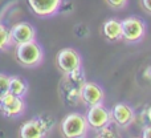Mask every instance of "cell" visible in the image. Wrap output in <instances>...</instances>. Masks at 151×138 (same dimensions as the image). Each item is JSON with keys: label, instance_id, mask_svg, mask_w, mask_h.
I'll return each mask as SVG.
<instances>
[{"label": "cell", "instance_id": "10", "mask_svg": "<svg viewBox=\"0 0 151 138\" xmlns=\"http://www.w3.org/2000/svg\"><path fill=\"white\" fill-rule=\"evenodd\" d=\"M31 11L39 17H52L57 15L64 0H27Z\"/></svg>", "mask_w": 151, "mask_h": 138}, {"label": "cell", "instance_id": "4", "mask_svg": "<svg viewBox=\"0 0 151 138\" xmlns=\"http://www.w3.org/2000/svg\"><path fill=\"white\" fill-rule=\"evenodd\" d=\"M122 21V40L127 44H138L146 36V21L137 16H129Z\"/></svg>", "mask_w": 151, "mask_h": 138}, {"label": "cell", "instance_id": "6", "mask_svg": "<svg viewBox=\"0 0 151 138\" xmlns=\"http://www.w3.org/2000/svg\"><path fill=\"white\" fill-rule=\"evenodd\" d=\"M56 64L63 74H69L82 68V59L80 53L73 48H63L56 56Z\"/></svg>", "mask_w": 151, "mask_h": 138}, {"label": "cell", "instance_id": "3", "mask_svg": "<svg viewBox=\"0 0 151 138\" xmlns=\"http://www.w3.org/2000/svg\"><path fill=\"white\" fill-rule=\"evenodd\" d=\"M55 126V120L49 116H39L28 120L20 126L21 138H44Z\"/></svg>", "mask_w": 151, "mask_h": 138}, {"label": "cell", "instance_id": "11", "mask_svg": "<svg viewBox=\"0 0 151 138\" xmlns=\"http://www.w3.org/2000/svg\"><path fill=\"white\" fill-rule=\"evenodd\" d=\"M9 33L12 44L15 47L19 44H24V43L36 40V28L27 21H20V23L13 24L9 28Z\"/></svg>", "mask_w": 151, "mask_h": 138}, {"label": "cell", "instance_id": "1", "mask_svg": "<svg viewBox=\"0 0 151 138\" xmlns=\"http://www.w3.org/2000/svg\"><path fill=\"white\" fill-rule=\"evenodd\" d=\"M15 59L17 64H20L24 68H37L44 61V51L36 40H32V41L16 45Z\"/></svg>", "mask_w": 151, "mask_h": 138}, {"label": "cell", "instance_id": "13", "mask_svg": "<svg viewBox=\"0 0 151 138\" xmlns=\"http://www.w3.org/2000/svg\"><path fill=\"white\" fill-rule=\"evenodd\" d=\"M29 90V84L20 76H11L9 77V88L8 93L17 97H25Z\"/></svg>", "mask_w": 151, "mask_h": 138}, {"label": "cell", "instance_id": "14", "mask_svg": "<svg viewBox=\"0 0 151 138\" xmlns=\"http://www.w3.org/2000/svg\"><path fill=\"white\" fill-rule=\"evenodd\" d=\"M9 47H13L12 40H11L9 28L4 24H0V52L7 51Z\"/></svg>", "mask_w": 151, "mask_h": 138}, {"label": "cell", "instance_id": "9", "mask_svg": "<svg viewBox=\"0 0 151 138\" xmlns=\"http://www.w3.org/2000/svg\"><path fill=\"white\" fill-rule=\"evenodd\" d=\"M80 100L88 108L102 104L105 101V90L99 84L85 81L80 88Z\"/></svg>", "mask_w": 151, "mask_h": 138}, {"label": "cell", "instance_id": "19", "mask_svg": "<svg viewBox=\"0 0 151 138\" xmlns=\"http://www.w3.org/2000/svg\"><path fill=\"white\" fill-rule=\"evenodd\" d=\"M147 114H149V118H150V121H151V108L147 110Z\"/></svg>", "mask_w": 151, "mask_h": 138}, {"label": "cell", "instance_id": "7", "mask_svg": "<svg viewBox=\"0 0 151 138\" xmlns=\"http://www.w3.org/2000/svg\"><path fill=\"white\" fill-rule=\"evenodd\" d=\"M27 104L24 97L13 96L11 93L0 97V113L8 118H17L25 113Z\"/></svg>", "mask_w": 151, "mask_h": 138}, {"label": "cell", "instance_id": "20", "mask_svg": "<svg viewBox=\"0 0 151 138\" xmlns=\"http://www.w3.org/2000/svg\"><path fill=\"white\" fill-rule=\"evenodd\" d=\"M149 72L151 73V68H149ZM150 78H151V76H150Z\"/></svg>", "mask_w": 151, "mask_h": 138}, {"label": "cell", "instance_id": "8", "mask_svg": "<svg viewBox=\"0 0 151 138\" xmlns=\"http://www.w3.org/2000/svg\"><path fill=\"white\" fill-rule=\"evenodd\" d=\"M111 124H114L118 129H129L131 124L135 121V112L126 102H118L110 109Z\"/></svg>", "mask_w": 151, "mask_h": 138}, {"label": "cell", "instance_id": "15", "mask_svg": "<svg viewBox=\"0 0 151 138\" xmlns=\"http://www.w3.org/2000/svg\"><path fill=\"white\" fill-rule=\"evenodd\" d=\"M8 88H9V76L0 73V97L8 93Z\"/></svg>", "mask_w": 151, "mask_h": 138}, {"label": "cell", "instance_id": "12", "mask_svg": "<svg viewBox=\"0 0 151 138\" xmlns=\"http://www.w3.org/2000/svg\"><path fill=\"white\" fill-rule=\"evenodd\" d=\"M101 35L109 43L122 40V21L118 19H107L101 27Z\"/></svg>", "mask_w": 151, "mask_h": 138}, {"label": "cell", "instance_id": "5", "mask_svg": "<svg viewBox=\"0 0 151 138\" xmlns=\"http://www.w3.org/2000/svg\"><path fill=\"white\" fill-rule=\"evenodd\" d=\"M85 117L88 121L89 129L96 133L101 129L111 125V114H110V110L104 105V102L88 108Z\"/></svg>", "mask_w": 151, "mask_h": 138}, {"label": "cell", "instance_id": "16", "mask_svg": "<svg viewBox=\"0 0 151 138\" xmlns=\"http://www.w3.org/2000/svg\"><path fill=\"white\" fill-rule=\"evenodd\" d=\"M105 3H106L107 5H109L111 9H123V8H126V5H127L129 0H105Z\"/></svg>", "mask_w": 151, "mask_h": 138}, {"label": "cell", "instance_id": "2", "mask_svg": "<svg viewBox=\"0 0 151 138\" xmlns=\"http://www.w3.org/2000/svg\"><path fill=\"white\" fill-rule=\"evenodd\" d=\"M89 125L85 114L73 112L66 114L60 124V131L66 138H83L89 133Z\"/></svg>", "mask_w": 151, "mask_h": 138}, {"label": "cell", "instance_id": "17", "mask_svg": "<svg viewBox=\"0 0 151 138\" xmlns=\"http://www.w3.org/2000/svg\"><path fill=\"white\" fill-rule=\"evenodd\" d=\"M141 1V7L147 15H151V0H139Z\"/></svg>", "mask_w": 151, "mask_h": 138}, {"label": "cell", "instance_id": "18", "mask_svg": "<svg viewBox=\"0 0 151 138\" xmlns=\"http://www.w3.org/2000/svg\"><path fill=\"white\" fill-rule=\"evenodd\" d=\"M142 137L143 138H151V125L150 126H145L142 130Z\"/></svg>", "mask_w": 151, "mask_h": 138}]
</instances>
